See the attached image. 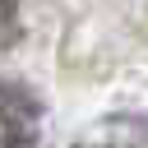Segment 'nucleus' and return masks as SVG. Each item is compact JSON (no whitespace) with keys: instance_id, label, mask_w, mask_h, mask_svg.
<instances>
[{"instance_id":"f257e3e1","label":"nucleus","mask_w":148,"mask_h":148,"mask_svg":"<svg viewBox=\"0 0 148 148\" xmlns=\"http://www.w3.org/2000/svg\"><path fill=\"white\" fill-rule=\"evenodd\" d=\"M42 139V111L32 92L0 79V148H37Z\"/></svg>"},{"instance_id":"f03ea898","label":"nucleus","mask_w":148,"mask_h":148,"mask_svg":"<svg viewBox=\"0 0 148 148\" xmlns=\"http://www.w3.org/2000/svg\"><path fill=\"white\" fill-rule=\"evenodd\" d=\"M79 148H148V120L143 116H106L79 139Z\"/></svg>"},{"instance_id":"7ed1b4c3","label":"nucleus","mask_w":148,"mask_h":148,"mask_svg":"<svg viewBox=\"0 0 148 148\" xmlns=\"http://www.w3.org/2000/svg\"><path fill=\"white\" fill-rule=\"evenodd\" d=\"M18 37V0H0V46Z\"/></svg>"}]
</instances>
